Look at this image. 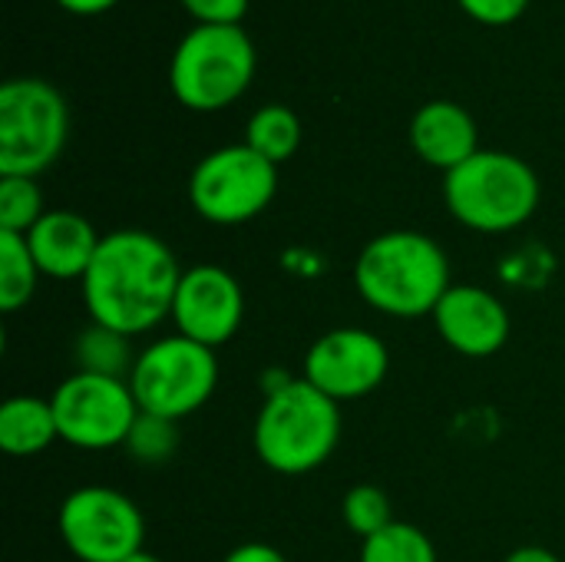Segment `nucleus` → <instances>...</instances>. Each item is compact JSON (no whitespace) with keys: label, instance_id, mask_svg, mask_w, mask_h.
<instances>
[{"label":"nucleus","instance_id":"nucleus-1","mask_svg":"<svg viewBox=\"0 0 565 562\" xmlns=\"http://www.w3.org/2000/svg\"><path fill=\"white\" fill-rule=\"evenodd\" d=\"M179 282L182 268L159 235L119 229L103 235L79 285L93 325L136 338L172 315Z\"/></svg>","mask_w":565,"mask_h":562},{"label":"nucleus","instance_id":"nucleus-2","mask_svg":"<svg viewBox=\"0 0 565 562\" xmlns=\"http://www.w3.org/2000/svg\"><path fill=\"white\" fill-rule=\"evenodd\" d=\"M354 288L381 315H434L440 298L450 291V258L424 232H384L358 255Z\"/></svg>","mask_w":565,"mask_h":562},{"label":"nucleus","instance_id":"nucleus-3","mask_svg":"<svg viewBox=\"0 0 565 562\" xmlns=\"http://www.w3.org/2000/svg\"><path fill=\"white\" fill-rule=\"evenodd\" d=\"M341 441V404L305 378L275 384L255 421L258 460L285 477L318 470Z\"/></svg>","mask_w":565,"mask_h":562},{"label":"nucleus","instance_id":"nucleus-4","mask_svg":"<svg viewBox=\"0 0 565 562\" xmlns=\"http://www.w3.org/2000/svg\"><path fill=\"white\" fill-rule=\"evenodd\" d=\"M450 215L473 232H513L533 219L540 205V179L513 152L480 149L444 176Z\"/></svg>","mask_w":565,"mask_h":562},{"label":"nucleus","instance_id":"nucleus-5","mask_svg":"<svg viewBox=\"0 0 565 562\" xmlns=\"http://www.w3.org/2000/svg\"><path fill=\"white\" fill-rule=\"evenodd\" d=\"M255 76V43L242 23H195L169 63L172 96L195 113L232 106Z\"/></svg>","mask_w":565,"mask_h":562},{"label":"nucleus","instance_id":"nucleus-6","mask_svg":"<svg viewBox=\"0 0 565 562\" xmlns=\"http://www.w3.org/2000/svg\"><path fill=\"white\" fill-rule=\"evenodd\" d=\"M66 132L70 113L56 86L30 76L0 86V176L36 179L60 159Z\"/></svg>","mask_w":565,"mask_h":562},{"label":"nucleus","instance_id":"nucleus-7","mask_svg":"<svg viewBox=\"0 0 565 562\" xmlns=\"http://www.w3.org/2000/svg\"><path fill=\"white\" fill-rule=\"evenodd\" d=\"M218 384V361L215 351L172 335L156 344H149L142 354H136L129 388L142 414H156L166 421H182L205 407Z\"/></svg>","mask_w":565,"mask_h":562},{"label":"nucleus","instance_id":"nucleus-8","mask_svg":"<svg viewBox=\"0 0 565 562\" xmlns=\"http://www.w3.org/2000/svg\"><path fill=\"white\" fill-rule=\"evenodd\" d=\"M278 192V166L248 142L209 152L189 179L192 209L212 225H242L262 215Z\"/></svg>","mask_w":565,"mask_h":562},{"label":"nucleus","instance_id":"nucleus-9","mask_svg":"<svg viewBox=\"0 0 565 562\" xmlns=\"http://www.w3.org/2000/svg\"><path fill=\"white\" fill-rule=\"evenodd\" d=\"M60 441L79 450L126 447V437L142 414L129 381L103 374H70L50 397Z\"/></svg>","mask_w":565,"mask_h":562},{"label":"nucleus","instance_id":"nucleus-10","mask_svg":"<svg viewBox=\"0 0 565 562\" xmlns=\"http://www.w3.org/2000/svg\"><path fill=\"white\" fill-rule=\"evenodd\" d=\"M60 537L79 562H126L142 550L139 507L109 487H79L60 507Z\"/></svg>","mask_w":565,"mask_h":562},{"label":"nucleus","instance_id":"nucleus-11","mask_svg":"<svg viewBox=\"0 0 565 562\" xmlns=\"http://www.w3.org/2000/svg\"><path fill=\"white\" fill-rule=\"evenodd\" d=\"M387 344L364 328H338L321 335L305 354V381L331 401H358L387 378Z\"/></svg>","mask_w":565,"mask_h":562},{"label":"nucleus","instance_id":"nucleus-12","mask_svg":"<svg viewBox=\"0 0 565 562\" xmlns=\"http://www.w3.org/2000/svg\"><path fill=\"white\" fill-rule=\"evenodd\" d=\"M245 315V295L238 278L222 265H192L182 272L172 301V321L182 338L205 348H218L235 338Z\"/></svg>","mask_w":565,"mask_h":562},{"label":"nucleus","instance_id":"nucleus-13","mask_svg":"<svg viewBox=\"0 0 565 562\" xmlns=\"http://www.w3.org/2000/svg\"><path fill=\"white\" fill-rule=\"evenodd\" d=\"M434 325L447 348L463 358H490L503 351L510 338L507 305L477 285H450V291L434 308Z\"/></svg>","mask_w":565,"mask_h":562},{"label":"nucleus","instance_id":"nucleus-14","mask_svg":"<svg viewBox=\"0 0 565 562\" xmlns=\"http://www.w3.org/2000/svg\"><path fill=\"white\" fill-rule=\"evenodd\" d=\"M96 229L70 209H53L43 212V219L26 232L30 255L40 268V275L56 278V282H73L89 272L96 248H99Z\"/></svg>","mask_w":565,"mask_h":562},{"label":"nucleus","instance_id":"nucleus-15","mask_svg":"<svg viewBox=\"0 0 565 562\" xmlns=\"http://www.w3.org/2000/svg\"><path fill=\"white\" fill-rule=\"evenodd\" d=\"M411 146L427 166L450 172L480 152L477 119L450 99L424 103L411 119Z\"/></svg>","mask_w":565,"mask_h":562},{"label":"nucleus","instance_id":"nucleus-16","mask_svg":"<svg viewBox=\"0 0 565 562\" xmlns=\"http://www.w3.org/2000/svg\"><path fill=\"white\" fill-rule=\"evenodd\" d=\"M60 437L53 404L43 397H10L0 407V447L10 457H36Z\"/></svg>","mask_w":565,"mask_h":562},{"label":"nucleus","instance_id":"nucleus-17","mask_svg":"<svg viewBox=\"0 0 565 562\" xmlns=\"http://www.w3.org/2000/svg\"><path fill=\"white\" fill-rule=\"evenodd\" d=\"M245 142L265 156L268 162H285L298 152L301 146V123L298 116L281 106V103H271V106H262L252 119H248V129H245Z\"/></svg>","mask_w":565,"mask_h":562},{"label":"nucleus","instance_id":"nucleus-18","mask_svg":"<svg viewBox=\"0 0 565 562\" xmlns=\"http://www.w3.org/2000/svg\"><path fill=\"white\" fill-rule=\"evenodd\" d=\"M40 268L30 255L26 235L0 232V311H20L36 291Z\"/></svg>","mask_w":565,"mask_h":562},{"label":"nucleus","instance_id":"nucleus-19","mask_svg":"<svg viewBox=\"0 0 565 562\" xmlns=\"http://www.w3.org/2000/svg\"><path fill=\"white\" fill-rule=\"evenodd\" d=\"M76 364L86 374H103V378H122L129 381L132 374V351H129V338L103 328V325H89L79 341H76Z\"/></svg>","mask_w":565,"mask_h":562},{"label":"nucleus","instance_id":"nucleus-20","mask_svg":"<svg viewBox=\"0 0 565 562\" xmlns=\"http://www.w3.org/2000/svg\"><path fill=\"white\" fill-rule=\"evenodd\" d=\"M361 562H437V550L424 530L394 520L387 530L364 540Z\"/></svg>","mask_w":565,"mask_h":562},{"label":"nucleus","instance_id":"nucleus-21","mask_svg":"<svg viewBox=\"0 0 565 562\" xmlns=\"http://www.w3.org/2000/svg\"><path fill=\"white\" fill-rule=\"evenodd\" d=\"M43 219V195L36 179L0 176V232L26 235Z\"/></svg>","mask_w":565,"mask_h":562},{"label":"nucleus","instance_id":"nucleus-22","mask_svg":"<svg viewBox=\"0 0 565 562\" xmlns=\"http://www.w3.org/2000/svg\"><path fill=\"white\" fill-rule=\"evenodd\" d=\"M341 513H344V523L351 527V533H358L361 540H367V537H374L394 523L387 494L381 487H371V484L351 487L344 494Z\"/></svg>","mask_w":565,"mask_h":562},{"label":"nucleus","instance_id":"nucleus-23","mask_svg":"<svg viewBox=\"0 0 565 562\" xmlns=\"http://www.w3.org/2000/svg\"><path fill=\"white\" fill-rule=\"evenodd\" d=\"M175 447H179L175 421H166L156 414H139L126 437V450L139 464H162L175 454Z\"/></svg>","mask_w":565,"mask_h":562},{"label":"nucleus","instance_id":"nucleus-24","mask_svg":"<svg viewBox=\"0 0 565 562\" xmlns=\"http://www.w3.org/2000/svg\"><path fill=\"white\" fill-rule=\"evenodd\" d=\"M463 7L467 17H473L477 23H487V26H507V23H516L530 0H457Z\"/></svg>","mask_w":565,"mask_h":562},{"label":"nucleus","instance_id":"nucleus-25","mask_svg":"<svg viewBox=\"0 0 565 562\" xmlns=\"http://www.w3.org/2000/svg\"><path fill=\"white\" fill-rule=\"evenodd\" d=\"M179 3L195 17V23H218V26L242 23L248 10V0H179Z\"/></svg>","mask_w":565,"mask_h":562},{"label":"nucleus","instance_id":"nucleus-26","mask_svg":"<svg viewBox=\"0 0 565 562\" xmlns=\"http://www.w3.org/2000/svg\"><path fill=\"white\" fill-rule=\"evenodd\" d=\"M222 562H288L275 547L268 543H242L235 547Z\"/></svg>","mask_w":565,"mask_h":562},{"label":"nucleus","instance_id":"nucleus-27","mask_svg":"<svg viewBox=\"0 0 565 562\" xmlns=\"http://www.w3.org/2000/svg\"><path fill=\"white\" fill-rule=\"evenodd\" d=\"M63 10H70V13H79V17H93V13H103V10H109V7H116L119 0H56Z\"/></svg>","mask_w":565,"mask_h":562},{"label":"nucleus","instance_id":"nucleus-28","mask_svg":"<svg viewBox=\"0 0 565 562\" xmlns=\"http://www.w3.org/2000/svg\"><path fill=\"white\" fill-rule=\"evenodd\" d=\"M507 562H563L556 553H550V550H543V547H520V550H513Z\"/></svg>","mask_w":565,"mask_h":562},{"label":"nucleus","instance_id":"nucleus-29","mask_svg":"<svg viewBox=\"0 0 565 562\" xmlns=\"http://www.w3.org/2000/svg\"><path fill=\"white\" fill-rule=\"evenodd\" d=\"M126 562H162V560H159V556H152V553H146V550H139L136 556H129Z\"/></svg>","mask_w":565,"mask_h":562}]
</instances>
